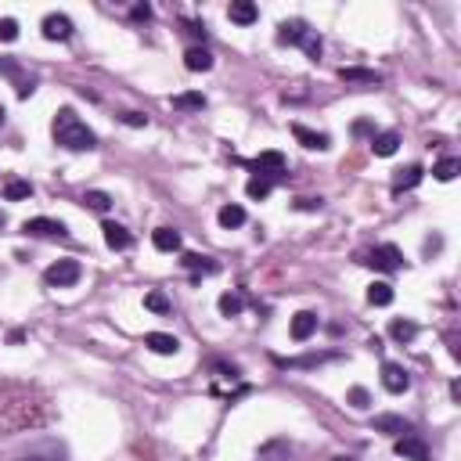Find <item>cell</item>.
<instances>
[{"mask_svg":"<svg viewBox=\"0 0 461 461\" xmlns=\"http://www.w3.org/2000/svg\"><path fill=\"white\" fill-rule=\"evenodd\" d=\"M80 274H83V267H80L76 260H58V263H51V267L44 270V282H47L51 289H69V285L80 282Z\"/></svg>","mask_w":461,"mask_h":461,"instance_id":"obj_2","label":"cell"},{"mask_svg":"<svg viewBox=\"0 0 461 461\" xmlns=\"http://www.w3.org/2000/svg\"><path fill=\"white\" fill-rule=\"evenodd\" d=\"M130 15H134V22H148V18H151V8H148V4H137Z\"/></svg>","mask_w":461,"mask_h":461,"instance_id":"obj_39","label":"cell"},{"mask_svg":"<svg viewBox=\"0 0 461 461\" xmlns=\"http://www.w3.org/2000/svg\"><path fill=\"white\" fill-rule=\"evenodd\" d=\"M396 148H400V134H396V130H386V134H375V137H372V151H375L379 159L396 156Z\"/></svg>","mask_w":461,"mask_h":461,"instance_id":"obj_18","label":"cell"},{"mask_svg":"<svg viewBox=\"0 0 461 461\" xmlns=\"http://www.w3.org/2000/svg\"><path fill=\"white\" fill-rule=\"evenodd\" d=\"M253 170L263 173V177H282L285 173V156L282 151H260V156L253 159Z\"/></svg>","mask_w":461,"mask_h":461,"instance_id":"obj_10","label":"cell"},{"mask_svg":"<svg viewBox=\"0 0 461 461\" xmlns=\"http://www.w3.org/2000/svg\"><path fill=\"white\" fill-rule=\"evenodd\" d=\"M51 134H54V144L69 148V151H94L98 148V134L90 130L72 108H58V115L51 122Z\"/></svg>","mask_w":461,"mask_h":461,"instance_id":"obj_1","label":"cell"},{"mask_svg":"<svg viewBox=\"0 0 461 461\" xmlns=\"http://www.w3.org/2000/svg\"><path fill=\"white\" fill-rule=\"evenodd\" d=\"M367 303H372V306H389L393 303V285H386V282L367 285Z\"/></svg>","mask_w":461,"mask_h":461,"instance_id":"obj_27","label":"cell"},{"mask_svg":"<svg viewBox=\"0 0 461 461\" xmlns=\"http://www.w3.org/2000/svg\"><path fill=\"white\" fill-rule=\"evenodd\" d=\"M144 306H148L151 314H170V299H166V292H159V289L144 296Z\"/></svg>","mask_w":461,"mask_h":461,"instance_id":"obj_33","label":"cell"},{"mask_svg":"<svg viewBox=\"0 0 461 461\" xmlns=\"http://www.w3.org/2000/svg\"><path fill=\"white\" fill-rule=\"evenodd\" d=\"M389 335H393L396 343H411L415 335H418V324H415V321H393V324H389Z\"/></svg>","mask_w":461,"mask_h":461,"instance_id":"obj_29","label":"cell"},{"mask_svg":"<svg viewBox=\"0 0 461 461\" xmlns=\"http://www.w3.org/2000/svg\"><path fill=\"white\" fill-rule=\"evenodd\" d=\"M422 177H425V170H422L418 163H411V166H404V170H396V177H393V195H404V191L418 188Z\"/></svg>","mask_w":461,"mask_h":461,"instance_id":"obj_9","label":"cell"},{"mask_svg":"<svg viewBox=\"0 0 461 461\" xmlns=\"http://www.w3.org/2000/svg\"><path fill=\"white\" fill-rule=\"evenodd\" d=\"M270 188H274V177L256 173V177H249V184H245V195H249V198H267Z\"/></svg>","mask_w":461,"mask_h":461,"instance_id":"obj_25","label":"cell"},{"mask_svg":"<svg viewBox=\"0 0 461 461\" xmlns=\"http://www.w3.org/2000/svg\"><path fill=\"white\" fill-rule=\"evenodd\" d=\"M346 404L357 408V411H367V408H372V393H367L364 386H353V389L346 393Z\"/></svg>","mask_w":461,"mask_h":461,"instance_id":"obj_30","label":"cell"},{"mask_svg":"<svg viewBox=\"0 0 461 461\" xmlns=\"http://www.w3.org/2000/svg\"><path fill=\"white\" fill-rule=\"evenodd\" d=\"M364 263L375 267V270H382V274H396V270L404 267V256H400V249H396V245H375V249L367 253Z\"/></svg>","mask_w":461,"mask_h":461,"instance_id":"obj_3","label":"cell"},{"mask_svg":"<svg viewBox=\"0 0 461 461\" xmlns=\"http://www.w3.org/2000/svg\"><path fill=\"white\" fill-rule=\"evenodd\" d=\"M0 72L18 80V98H29V94L37 90V83H33V80H25V76H22V69H18V61H15V58H4V61H0Z\"/></svg>","mask_w":461,"mask_h":461,"instance_id":"obj_19","label":"cell"},{"mask_svg":"<svg viewBox=\"0 0 461 461\" xmlns=\"http://www.w3.org/2000/svg\"><path fill=\"white\" fill-rule=\"evenodd\" d=\"M217 220H220V227H227V231H231V227H241V224H245V209L231 202V206H224V209L217 213Z\"/></svg>","mask_w":461,"mask_h":461,"instance_id":"obj_26","label":"cell"},{"mask_svg":"<svg viewBox=\"0 0 461 461\" xmlns=\"http://www.w3.org/2000/svg\"><path fill=\"white\" fill-rule=\"evenodd\" d=\"M15 37H18V22H15V18H0V40L11 44Z\"/></svg>","mask_w":461,"mask_h":461,"instance_id":"obj_36","label":"cell"},{"mask_svg":"<svg viewBox=\"0 0 461 461\" xmlns=\"http://www.w3.org/2000/svg\"><path fill=\"white\" fill-rule=\"evenodd\" d=\"M101 231H105V245H108L112 253H122V249H130V245H134V234L122 224H115V220H105Z\"/></svg>","mask_w":461,"mask_h":461,"instance_id":"obj_8","label":"cell"},{"mask_svg":"<svg viewBox=\"0 0 461 461\" xmlns=\"http://www.w3.org/2000/svg\"><path fill=\"white\" fill-rule=\"evenodd\" d=\"M184 69L209 72V69H213V54H209L206 47H188V54H184Z\"/></svg>","mask_w":461,"mask_h":461,"instance_id":"obj_20","label":"cell"},{"mask_svg":"<svg viewBox=\"0 0 461 461\" xmlns=\"http://www.w3.org/2000/svg\"><path fill=\"white\" fill-rule=\"evenodd\" d=\"M18 461H37V457H18Z\"/></svg>","mask_w":461,"mask_h":461,"instance_id":"obj_43","label":"cell"},{"mask_svg":"<svg viewBox=\"0 0 461 461\" xmlns=\"http://www.w3.org/2000/svg\"><path fill=\"white\" fill-rule=\"evenodd\" d=\"M4 224H8V217H4V213H0V227H4Z\"/></svg>","mask_w":461,"mask_h":461,"instance_id":"obj_41","label":"cell"},{"mask_svg":"<svg viewBox=\"0 0 461 461\" xmlns=\"http://www.w3.org/2000/svg\"><path fill=\"white\" fill-rule=\"evenodd\" d=\"M180 263L188 267V270L195 274V278H198V274H217V270H220V263H217V260L198 256V253H184V260H180Z\"/></svg>","mask_w":461,"mask_h":461,"instance_id":"obj_22","label":"cell"},{"mask_svg":"<svg viewBox=\"0 0 461 461\" xmlns=\"http://www.w3.org/2000/svg\"><path fill=\"white\" fill-rule=\"evenodd\" d=\"M306 33H310V25H306V22H299V18H292V22H282V25H278V44L303 47Z\"/></svg>","mask_w":461,"mask_h":461,"instance_id":"obj_14","label":"cell"},{"mask_svg":"<svg viewBox=\"0 0 461 461\" xmlns=\"http://www.w3.org/2000/svg\"><path fill=\"white\" fill-rule=\"evenodd\" d=\"M173 108H180V112H202V108H206V94H198V90L177 94V98H173Z\"/></svg>","mask_w":461,"mask_h":461,"instance_id":"obj_24","label":"cell"},{"mask_svg":"<svg viewBox=\"0 0 461 461\" xmlns=\"http://www.w3.org/2000/svg\"><path fill=\"white\" fill-rule=\"evenodd\" d=\"M382 386H386V393H393V396L408 393V389H411V375H408V367H404V364L386 360V364H382Z\"/></svg>","mask_w":461,"mask_h":461,"instance_id":"obj_4","label":"cell"},{"mask_svg":"<svg viewBox=\"0 0 461 461\" xmlns=\"http://www.w3.org/2000/svg\"><path fill=\"white\" fill-rule=\"evenodd\" d=\"M151 245H156L159 253H177V249H180V231H173V227L151 231Z\"/></svg>","mask_w":461,"mask_h":461,"instance_id":"obj_21","label":"cell"},{"mask_svg":"<svg viewBox=\"0 0 461 461\" xmlns=\"http://www.w3.org/2000/svg\"><path fill=\"white\" fill-rule=\"evenodd\" d=\"M44 37L47 40H69L72 37V18L69 15H47L44 18Z\"/></svg>","mask_w":461,"mask_h":461,"instance_id":"obj_16","label":"cell"},{"mask_svg":"<svg viewBox=\"0 0 461 461\" xmlns=\"http://www.w3.org/2000/svg\"><path fill=\"white\" fill-rule=\"evenodd\" d=\"M292 137L303 144V148H310V151H324L331 148V137L328 134H317V130H306L303 122H292Z\"/></svg>","mask_w":461,"mask_h":461,"instance_id":"obj_12","label":"cell"},{"mask_svg":"<svg viewBox=\"0 0 461 461\" xmlns=\"http://www.w3.org/2000/svg\"><path fill=\"white\" fill-rule=\"evenodd\" d=\"M227 18H231V22H238V25H253V22L260 18V8L253 4V0H231Z\"/></svg>","mask_w":461,"mask_h":461,"instance_id":"obj_17","label":"cell"},{"mask_svg":"<svg viewBox=\"0 0 461 461\" xmlns=\"http://www.w3.org/2000/svg\"><path fill=\"white\" fill-rule=\"evenodd\" d=\"M335 461H353V457H335Z\"/></svg>","mask_w":461,"mask_h":461,"instance_id":"obj_42","label":"cell"},{"mask_svg":"<svg viewBox=\"0 0 461 461\" xmlns=\"http://www.w3.org/2000/svg\"><path fill=\"white\" fill-rule=\"evenodd\" d=\"M457 173H461V163H457V159H443V163H436V166H433V177H436V180H443V184H447V180H454Z\"/></svg>","mask_w":461,"mask_h":461,"instance_id":"obj_32","label":"cell"},{"mask_svg":"<svg viewBox=\"0 0 461 461\" xmlns=\"http://www.w3.org/2000/svg\"><path fill=\"white\" fill-rule=\"evenodd\" d=\"M375 433H386V436H408L411 433V422L400 418V415H375Z\"/></svg>","mask_w":461,"mask_h":461,"instance_id":"obj_13","label":"cell"},{"mask_svg":"<svg viewBox=\"0 0 461 461\" xmlns=\"http://www.w3.org/2000/svg\"><path fill=\"white\" fill-rule=\"evenodd\" d=\"M339 80L343 83H357V87H379L382 76L375 69H360V65H343L339 69Z\"/></svg>","mask_w":461,"mask_h":461,"instance_id":"obj_15","label":"cell"},{"mask_svg":"<svg viewBox=\"0 0 461 461\" xmlns=\"http://www.w3.org/2000/svg\"><path fill=\"white\" fill-rule=\"evenodd\" d=\"M83 206L94 209V213H108V209H112V198H108L105 191H87V195H83Z\"/></svg>","mask_w":461,"mask_h":461,"instance_id":"obj_31","label":"cell"},{"mask_svg":"<svg viewBox=\"0 0 461 461\" xmlns=\"http://www.w3.org/2000/svg\"><path fill=\"white\" fill-rule=\"evenodd\" d=\"M217 306H220V314H224V317H238V314H241V306H245V299H241L238 292H224V296L217 299Z\"/></svg>","mask_w":461,"mask_h":461,"instance_id":"obj_28","label":"cell"},{"mask_svg":"<svg viewBox=\"0 0 461 461\" xmlns=\"http://www.w3.org/2000/svg\"><path fill=\"white\" fill-rule=\"evenodd\" d=\"M314 331H317V314H310V310H299L292 317V324H289V335H292L296 343H306Z\"/></svg>","mask_w":461,"mask_h":461,"instance_id":"obj_11","label":"cell"},{"mask_svg":"<svg viewBox=\"0 0 461 461\" xmlns=\"http://www.w3.org/2000/svg\"><path fill=\"white\" fill-rule=\"evenodd\" d=\"M22 231L33 234V238H65V234H69L65 224H61V220H51V217H33V220H25Z\"/></svg>","mask_w":461,"mask_h":461,"instance_id":"obj_5","label":"cell"},{"mask_svg":"<svg viewBox=\"0 0 461 461\" xmlns=\"http://www.w3.org/2000/svg\"><path fill=\"white\" fill-rule=\"evenodd\" d=\"M303 51H306V58H310V61H317V58H321L324 44H321V37L314 33V29H310V33H306V40H303Z\"/></svg>","mask_w":461,"mask_h":461,"instance_id":"obj_35","label":"cell"},{"mask_svg":"<svg viewBox=\"0 0 461 461\" xmlns=\"http://www.w3.org/2000/svg\"><path fill=\"white\" fill-rule=\"evenodd\" d=\"M119 119L127 122V127H148V115H141V112H122Z\"/></svg>","mask_w":461,"mask_h":461,"instance_id":"obj_37","label":"cell"},{"mask_svg":"<svg viewBox=\"0 0 461 461\" xmlns=\"http://www.w3.org/2000/svg\"><path fill=\"white\" fill-rule=\"evenodd\" d=\"M393 450L400 454L404 461H429V447H425V440H422V436H415V433L396 436V447H393Z\"/></svg>","mask_w":461,"mask_h":461,"instance_id":"obj_6","label":"cell"},{"mask_svg":"<svg viewBox=\"0 0 461 461\" xmlns=\"http://www.w3.org/2000/svg\"><path fill=\"white\" fill-rule=\"evenodd\" d=\"M29 195H33V184L22 180V177H11V180L4 184V198H8V202H22V198H29Z\"/></svg>","mask_w":461,"mask_h":461,"instance_id":"obj_23","label":"cell"},{"mask_svg":"<svg viewBox=\"0 0 461 461\" xmlns=\"http://www.w3.org/2000/svg\"><path fill=\"white\" fill-rule=\"evenodd\" d=\"M144 346L151 353H159V357H173L180 350V339H177V335H170V331H148L144 335Z\"/></svg>","mask_w":461,"mask_h":461,"instance_id":"obj_7","label":"cell"},{"mask_svg":"<svg viewBox=\"0 0 461 461\" xmlns=\"http://www.w3.org/2000/svg\"><path fill=\"white\" fill-rule=\"evenodd\" d=\"M296 209H299V213H314V209H321V198H299Z\"/></svg>","mask_w":461,"mask_h":461,"instance_id":"obj_38","label":"cell"},{"mask_svg":"<svg viewBox=\"0 0 461 461\" xmlns=\"http://www.w3.org/2000/svg\"><path fill=\"white\" fill-rule=\"evenodd\" d=\"M335 353H317V357H296V360H278L282 367H317L321 360H331Z\"/></svg>","mask_w":461,"mask_h":461,"instance_id":"obj_34","label":"cell"},{"mask_svg":"<svg viewBox=\"0 0 461 461\" xmlns=\"http://www.w3.org/2000/svg\"><path fill=\"white\" fill-rule=\"evenodd\" d=\"M353 134H372V122H367V119H357V122H353Z\"/></svg>","mask_w":461,"mask_h":461,"instance_id":"obj_40","label":"cell"}]
</instances>
